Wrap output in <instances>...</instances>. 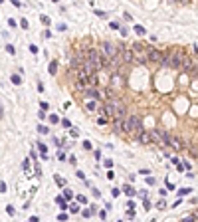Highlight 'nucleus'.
<instances>
[{
    "instance_id": "4",
    "label": "nucleus",
    "mask_w": 198,
    "mask_h": 222,
    "mask_svg": "<svg viewBox=\"0 0 198 222\" xmlns=\"http://www.w3.org/2000/svg\"><path fill=\"white\" fill-rule=\"evenodd\" d=\"M147 59L153 64H160L163 62V54L159 50H154V48H147Z\"/></svg>"
},
{
    "instance_id": "8",
    "label": "nucleus",
    "mask_w": 198,
    "mask_h": 222,
    "mask_svg": "<svg viewBox=\"0 0 198 222\" xmlns=\"http://www.w3.org/2000/svg\"><path fill=\"white\" fill-rule=\"evenodd\" d=\"M182 54H180V52H174L173 50V66H170V68H180V64H182Z\"/></svg>"
},
{
    "instance_id": "12",
    "label": "nucleus",
    "mask_w": 198,
    "mask_h": 222,
    "mask_svg": "<svg viewBox=\"0 0 198 222\" xmlns=\"http://www.w3.org/2000/svg\"><path fill=\"white\" fill-rule=\"evenodd\" d=\"M85 107H87V111H97V109H101V107H99V103H97V101H87V105H85Z\"/></svg>"
},
{
    "instance_id": "7",
    "label": "nucleus",
    "mask_w": 198,
    "mask_h": 222,
    "mask_svg": "<svg viewBox=\"0 0 198 222\" xmlns=\"http://www.w3.org/2000/svg\"><path fill=\"white\" fill-rule=\"evenodd\" d=\"M121 85H123V78L119 73H111V85L109 87L113 89V87H121Z\"/></svg>"
},
{
    "instance_id": "14",
    "label": "nucleus",
    "mask_w": 198,
    "mask_h": 222,
    "mask_svg": "<svg viewBox=\"0 0 198 222\" xmlns=\"http://www.w3.org/2000/svg\"><path fill=\"white\" fill-rule=\"evenodd\" d=\"M123 191H125V194H127V196H133V194H135V192H133V188H131L129 185H125V188H123Z\"/></svg>"
},
{
    "instance_id": "18",
    "label": "nucleus",
    "mask_w": 198,
    "mask_h": 222,
    "mask_svg": "<svg viewBox=\"0 0 198 222\" xmlns=\"http://www.w3.org/2000/svg\"><path fill=\"white\" fill-rule=\"evenodd\" d=\"M38 131H40V133H48V127H44V125H40V127H38Z\"/></svg>"
},
{
    "instance_id": "17",
    "label": "nucleus",
    "mask_w": 198,
    "mask_h": 222,
    "mask_svg": "<svg viewBox=\"0 0 198 222\" xmlns=\"http://www.w3.org/2000/svg\"><path fill=\"white\" fill-rule=\"evenodd\" d=\"M56 66H58V64L52 62V66H50V72H52V73H56Z\"/></svg>"
},
{
    "instance_id": "2",
    "label": "nucleus",
    "mask_w": 198,
    "mask_h": 222,
    "mask_svg": "<svg viewBox=\"0 0 198 222\" xmlns=\"http://www.w3.org/2000/svg\"><path fill=\"white\" fill-rule=\"evenodd\" d=\"M101 54H103L105 59H115L117 56H119V50H117V46L113 44V42H103L101 44Z\"/></svg>"
},
{
    "instance_id": "16",
    "label": "nucleus",
    "mask_w": 198,
    "mask_h": 222,
    "mask_svg": "<svg viewBox=\"0 0 198 222\" xmlns=\"http://www.w3.org/2000/svg\"><path fill=\"white\" fill-rule=\"evenodd\" d=\"M135 32H137V34H145V28H143V26H135Z\"/></svg>"
},
{
    "instance_id": "15",
    "label": "nucleus",
    "mask_w": 198,
    "mask_h": 222,
    "mask_svg": "<svg viewBox=\"0 0 198 222\" xmlns=\"http://www.w3.org/2000/svg\"><path fill=\"white\" fill-rule=\"evenodd\" d=\"M12 82H14L16 85H20V83H22V79H20V75H16V73H14V75H12Z\"/></svg>"
},
{
    "instance_id": "11",
    "label": "nucleus",
    "mask_w": 198,
    "mask_h": 222,
    "mask_svg": "<svg viewBox=\"0 0 198 222\" xmlns=\"http://www.w3.org/2000/svg\"><path fill=\"white\" fill-rule=\"evenodd\" d=\"M137 139L141 141L143 145H149V143H151V141H153V137H151V133H147V131H141V133L137 135Z\"/></svg>"
},
{
    "instance_id": "13",
    "label": "nucleus",
    "mask_w": 198,
    "mask_h": 222,
    "mask_svg": "<svg viewBox=\"0 0 198 222\" xmlns=\"http://www.w3.org/2000/svg\"><path fill=\"white\" fill-rule=\"evenodd\" d=\"M101 95H103V97H107V99L111 101V97H113V89H111V87H107V89H103V91H101Z\"/></svg>"
},
{
    "instance_id": "19",
    "label": "nucleus",
    "mask_w": 198,
    "mask_h": 222,
    "mask_svg": "<svg viewBox=\"0 0 198 222\" xmlns=\"http://www.w3.org/2000/svg\"><path fill=\"white\" fill-rule=\"evenodd\" d=\"M188 192H190V188H182V191H180L178 194H182V196H184V194H188Z\"/></svg>"
},
{
    "instance_id": "9",
    "label": "nucleus",
    "mask_w": 198,
    "mask_h": 222,
    "mask_svg": "<svg viewBox=\"0 0 198 222\" xmlns=\"http://www.w3.org/2000/svg\"><path fill=\"white\" fill-rule=\"evenodd\" d=\"M160 66H164V68L173 66V50L167 52V54H163V62H160Z\"/></svg>"
},
{
    "instance_id": "6",
    "label": "nucleus",
    "mask_w": 198,
    "mask_h": 222,
    "mask_svg": "<svg viewBox=\"0 0 198 222\" xmlns=\"http://www.w3.org/2000/svg\"><path fill=\"white\" fill-rule=\"evenodd\" d=\"M180 69H182V72H194V62H192L190 58H182Z\"/></svg>"
},
{
    "instance_id": "3",
    "label": "nucleus",
    "mask_w": 198,
    "mask_h": 222,
    "mask_svg": "<svg viewBox=\"0 0 198 222\" xmlns=\"http://www.w3.org/2000/svg\"><path fill=\"white\" fill-rule=\"evenodd\" d=\"M117 50H119V58L121 64H131L133 62V50H127L125 46H117Z\"/></svg>"
},
{
    "instance_id": "10",
    "label": "nucleus",
    "mask_w": 198,
    "mask_h": 222,
    "mask_svg": "<svg viewBox=\"0 0 198 222\" xmlns=\"http://www.w3.org/2000/svg\"><path fill=\"white\" fill-rule=\"evenodd\" d=\"M113 131L115 133H123V131H125V119H115V121H113Z\"/></svg>"
},
{
    "instance_id": "1",
    "label": "nucleus",
    "mask_w": 198,
    "mask_h": 222,
    "mask_svg": "<svg viewBox=\"0 0 198 222\" xmlns=\"http://www.w3.org/2000/svg\"><path fill=\"white\" fill-rule=\"evenodd\" d=\"M125 131L127 133H141L143 131V123L137 115H129L125 119Z\"/></svg>"
},
{
    "instance_id": "5",
    "label": "nucleus",
    "mask_w": 198,
    "mask_h": 222,
    "mask_svg": "<svg viewBox=\"0 0 198 222\" xmlns=\"http://www.w3.org/2000/svg\"><path fill=\"white\" fill-rule=\"evenodd\" d=\"M81 93H83L85 97H89V99H95V101H97L99 97H101V91H99L97 87H85Z\"/></svg>"
},
{
    "instance_id": "20",
    "label": "nucleus",
    "mask_w": 198,
    "mask_h": 222,
    "mask_svg": "<svg viewBox=\"0 0 198 222\" xmlns=\"http://www.w3.org/2000/svg\"><path fill=\"white\" fill-rule=\"evenodd\" d=\"M0 115H2V105H0Z\"/></svg>"
}]
</instances>
